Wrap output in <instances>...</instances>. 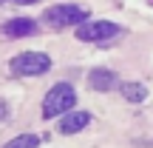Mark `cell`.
Masks as SVG:
<instances>
[{
    "mask_svg": "<svg viewBox=\"0 0 153 148\" xmlns=\"http://www.w3.org/2000/svg\"><path fill=\"white\" fill-rule=\"evenodd\" d=\"M116 34H122V29L111 20H91V23L85 20L76 26V40H82V43H105Z\"/></svg>",
    "mask_w": 153,
    "mask_h": 148,
    "instance_id": "4",
    "label": "cell"
},
{
    "mask_svg": "<svg viewBox=\"0 0 153 148\" xmlns=\"http://www.w3.org/2000/svg\"><path fill=\"white\" fill-rule=\"evenodd\" d=\"M11 3H17V6H34L37 0H11Z\"/></svg>",
    "mask_w": 153,
    "mask_h": 148,
    "instance_id": "11",
    "label": "cell"
},
{
    "mask_svg": "<svg viewBox=\"0 0 153 148\" xmlns=\"http://www.w3.org/2000/svg\"><path fill=\"white\" fill-rule=\"evenodd\" d=\"M3 34L6 37H28V34H37V23L28 17H14V20L3 23Z\"/></svg>",
    "mask_w": 153,
    "mask_h": 148,
    "instance_id": "5",
    "label": "cell"
},
{
    "mask_svg": "<svg viewBox=\"0 0 153 148\" xmlns=\"http://www.w3.org/2000/svg\"><path fill=\"white\" fill-rule=\"evenodd\" d=\"M74 105H76L74 86L71 83H57L43 100V117L45 120H48V117H60V114H65V111H71Z\"/></svg>",
    "mask_w": 153,
    "mask_h": 148,
    "instance_id": "1",
    "label": "cell"
},
{
    "mask_svg": "<svg viewBox=\"0 0 153 148\" xmlns=\"http://www.w3.org/2000/svg\"><path fill=\"white\" fill-rule=\"evenodd\" d=\"M11 74L17 77H40L51 68V57L45 51H23V54H14L9 63Z\"/></svg>",
    "mask_w": 153,
    "mask_h": 148,
    "instance_id": "2",
    "label": "cell"
},
{
    "mask_svg": "<svg viewBox=\"0 0 153 148\" xmlns=\"http://www.w3.org/2000/svg\"><path fill=\"white\" fill-rule=\"evenodd\" d=\"M43 20L54 29H65V26H79V23L88 20V9L82 6H74V3H57L51 9H45Z\"/></svg>",
    "mask_w": 153,
    "mask_h": 148,
    "instance_id": "3",
    "label": "cell"
},
{
    "mask_svg": "<svg viewBox=\"0 0 153 148\" xmlns=\"http://www.w3.org/2000/svg\"><path fill=\"white\" fill-rule=\"evenodd\" d=\"M6 114H9V105H6V103H0V120H6Z\"/></svg>",
    "mask_w": 153,
    "mask_h": 148,
    "instance_id": "10",
    "label": "cell"
},
{
    "mask_svg": "<svg viewBox=\"0 0 153 148\" xmlns=\"http://www.w3.org/2000/svg\"><path fill=\"white\" fill-rule=\"evenodd\" d=\"M150 3H153V0H150Z\"/></svg>",
    "mask_w": 153,
    "mask_h": 148,
    "instance_id": "12",
    "label": "cell"
},
{
    "mask_svg": "<svg viewBox=\"0 0 153 148\" xmlns=\"http://www.w3.org/2000/svg\"><path fill=\"white\" fill-rule=\"evenodd\" d=\"M40 143H43V137H37V134H20V137L9 140L3 148H37Z\"/></svg>",
    "mask_w": 153,
    "mask_h": 148,
    "instance_id": "9",
    "label": "cell"
},
{
    "mask_svg": "<svg viewBox=\"0 0 153 148\" xmlns=\"http://www.w3.org/2000/svg\"><path fill=\"white\" fill-rule=\"evenodd\" d=\"M88 86L94 91H111V88H116V74L108 71V68H94L88 74Z\"/></svg>",
    "mask_w": 153,
    "mask_h": 148,
    "instance_id": "7",
    "label": "cell"
},
{
    "mask_svg": "<svg viewBox=\"0 0 153 148\" xmlns=\"http://www.w3.org/2000/svg\"><path fill=\"white\" fill-rule=\"evenodd\" d=\"M91 122V114L88 111H65V117L60 120V131L62 134H76Z\"/></svg>",
    "mask_w": 153,
    "mask_h": 148,
    "instance_id": "6",
    "label": "cell"
},
{
    "mask_svg": "<svg viewBox=\"0 0 153 148\" xmlns=\"http://www.w3.org/2000/svg\"><path fill=\"white\" fill-rule=\"evenodd\" d=\"M119 91H122V97L128 103H145V97H148V88L139 86V83H122Z\"/></svg>",
    "mask_w": 153,
    "mask_h": 148,
    "instance_id": "8",
    "label": "cell"
}]
</instances>
